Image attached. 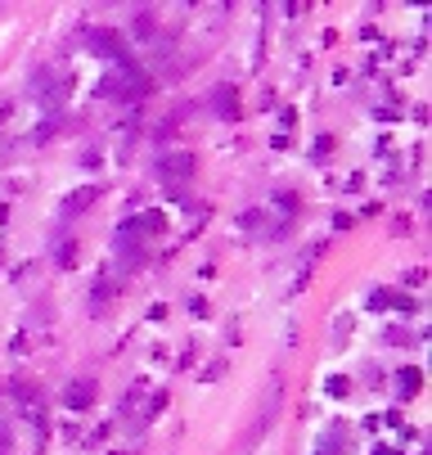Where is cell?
Returning a JSON list of instances; mask_svg holds the SVG:
<instances>
[{
    "instance_id": "cell-8",
    "label": "cell",
    "mask_w": 432,
    "mask_h": 455,
    "mask_svg": "<svg viewBox=\"0 0 432 455\" xmlns=\"http://www.w3.org/2000/svg\"><path fill=\"white\" fill-rule=\"evenodd\" d=\"M392 307H397V311H415V302H410L406 293H397V298H392Z\"/></svg>"
},
{
    "instance_id": "cell-4",
    "label": "cell",
    "mask_w": 432,
    "mask_h": 455,
    "mask_svg": "<svg viewBox=\"0 0 432 455\" xmlns=\"http://www.w3.org/2000/svg\"><path fill=\"white\" fill-rule=\"evenodd\" d=\"M95 198H99V189H95V185H81V189H72V194H68L63 212H86V207H90Z\"/></svg>"
},
{
    "instance_id": "cell-9",
    "label": "cell",
    "mask_w": 432,
    "mask_h": 455,
    "mask_svg": "<svg viewBox=\"0 0 432 455\" xmlns=\"http://www.w3.org/2000/svg\"><path fill=\"white\" fill-rule=\"evenodd\" d=\"M77 257V248H72V239L68 244H59V262H72Z\"/></svg>"
},
{
    "instance_id": "cell-2",
    "label": "cell",
    "mask_w": 432,
    "mask_h": 455,
    "mask_svg": "<svg viewBox=\"0 0 432 455\" xmlns=\"http://www.w3.org/2000/svg\"><path fill=\"white\" fill-rule=\"evenodd\" d=\"M63 401H68V410H86V406L95 401V378H72V383L63 388Z\"/></svg>"
},
{
    "instance_id": "cell-5",
    "label": "cell",
    "mask_w": 432,
    "mask_h": 455,
    "mask_svg": "<svg viewBox=\"0 0 432 455\" xmlns=\"http://www.w3.org/2000/svg\"><path fill=\"white\" fill-rule=\"evenodd\" d=\"M162 172H167V176H189V172H194V158H189V154H167V158H162Z\"/></svg>"
},
{
    "instance_id": "cell-3",
    "label": "cell",
    "mask_w": 432,
    "mask_h": 455,
    "mask_svg": "<svg viewBox=\"0 0 432 455\" xmlns=\"http://www.w3.org/2000/svg\"><path fill=\"white\" fill-rule=\"evenodd\" d=\"M212 109H216V118H225V122H234V113H239V99H234V86H216V90H212Z\"/></svg>"
},
{
    "instance_id": "cell-7",
    "label": "cell",
    "mask_w": 432,
    "mask_h": 455,
    "mask_svg": "<svg viewBox=\"0 0 432 455\" xmlns=\"http://www.w3.org/2000/svg\"><path fill=\"white\" fill-rule=\"evenodd\" d=\"M131 27H136V36H153V14H149V9H140Z\"/></svg>"
},
{
    "instance_id": "cell-6",
    "label": "cell",
    "mask_w": 432,
    "mask_h": 455,
    "mask_svg": "<svg viewBox=\"0 0 432 455\" xmlns=\"http://www.w3.org/2000/svg\"><path fill=\"white\" fill-rule=\"evenodd\" d=\"M401 397H415L419 392V378H424V374H419V369H401Z\"/></svg>"
},
{
    "instance_id": "cell-1",
    "label": "cell",
    "mask_w": 432,
    "mask_h": 455,
    "mask_svg": "<svg viewBox=\"0 0 432 455\" xmlns=\"http://www.w3.org/2000/svg\"><path fill=\"white\" fill-rule=\"evenodd\" d=\"M86 41H90V50L99 54V59H113L118 68H122V63H131V54H127V41H122L118 32H90Z\"/></svg>"
}]
</instances>
